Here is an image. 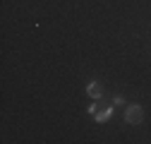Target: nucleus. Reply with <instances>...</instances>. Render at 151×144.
<instances>
[{"mask_svg": "<svg viewBox=\"0 0 151 144\" xmlns=\"http://www.w3.org/2000/svg\"><path fill=\"white\" fill-rule=\"evenodd\" d=\"M86 94H89L91 99H101V96H103V89H101V84H99V82H89Z\"/></svg>", "mask_w": 151, "mask_h": 144, "instance_id": "nucleus-2", "label": "nucleus"}, {"mask_svg": "<svg viewBox=\"0 0 151 144\" xmlns=\"http://www.w3.org/2000/svg\"><path fill=\"white\" fill-rule=\"evenodd\" d=\"M125 118H127V122H132V125H139V122L144 120V108H142V106H129L127 111H125Z\"/></svg>", "mask_w": 151, "mask_h": 144, "instance_id": "nucleus-1", "label": "nucleus"}, {"mask_svg": "<svg viewBox=\"0 0 151 144\" xmlns=\"http://www.w3.org/2000/svg\"><path fill=\"white\" fill-rule=\"evenodd\" d=\"M108 118H113V108H103V111L93 113V120H96V122H106Z\"/></svg>", "mask_w": 151, "mask_h": 144, "instance_id": "nucleus-3", "label": "nucleus"}]
</instances>
